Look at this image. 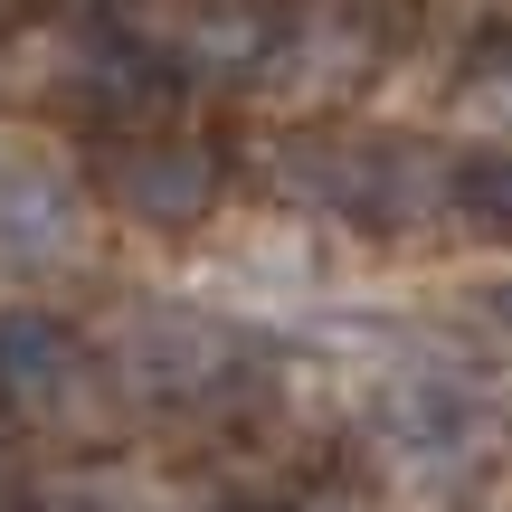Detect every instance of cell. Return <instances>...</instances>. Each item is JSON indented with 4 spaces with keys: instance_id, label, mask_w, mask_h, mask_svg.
<instances>
[{
    "instance_id": "6da1fadb",
    "label": "cell",
    "mask_w": 512,
    "mask_h": 512,
    "mask_svg": "<svg viewBox=\"0 0 512 512\" xmlns=\"http://www.w3.org/2000/svg\"><path fill=\"white\" fill-rule=\"evenodd\" d=\"M275 181L351 228H408L446 200V162L389 133H294L275 143Z\"/></svg>"
},
{
    "instance_id": "ba28073f",
    "label": "cell",
    "mask_w": 512,
    "mask_h": 512,
    "mask_svg": "<svg viewBox=\"0 0 512 512\" xmlns=\"http://www.w3.org/2000/svg\"><path fill=\"white\" fill-rule=\"evenodd\" d=\"M152 86H162V67H152L133 38H76V57H67V95L76 105L114 114V105H143Z\"/></svg>"
},
{
    "instance_id": "277c9868",
    "label": "cell",
    "mask_w": 512,
    "mask_h": 512,
    "mask_svg": "<svg viewBox=\"0 0 512 512\" xmlns=\"http://www.w3.org/2000/svg\"><path fill=\"white\" fill-rule=\"evenodd\" d=\"M370 76V29L342 10H304L275 29V57L256 67V86L275 95V105H332V95H351Z\"/></svg>"
},
{
    "instance_id": "5b68a950",
    "label": "cell",
    "mask_w": 512,
    "mask_h": 512,
    "mask_svg": "<svg viewBox=\"0 0 512 512\" xmlns=\"http://www.w3.org/2000/svg\"><path fill=\"white\" fill-rule=\"evenodd\" d=\"M95 389V351L76 342V323L57 313H0V399L38 408V418H67Z\"/></svg>"
},
{
    "instance_id": "7c38bea8",
    "label": "cell",
    "mask_w": 512,
    "mask_h": 512,
    "mask_svg": "<svg viewBox=\"0 0 512 512\" xmlns=\"http://www.w3.org/2000/svg\"><path fill=\"white\" fill-rule=\"evenodd\" d=\"M494 323H512V285H503V294H494Z\"/></svg>"
},
{
    "instance_id": "8fae6325",
    "label": "cell",
    "mask_w": 512,
    "mask_h": 512,
    "mask_svg": "<svg viewBox=\"0 0 512 512\" xmlns=\"http://www.w3.org/2000/svg\"><path fill=\"white\" fill-rule=\"evenodd\" d=\"M57 19H105V10H124V0H48Z\"/></svg>"
},
{
    "instance_id": "3957f363",
    "label": "cell",
    "mask_w": 512,
    "mask_h": 512,
    "mask_svg": "<svg viewBox=\"0 0 512 512\" xmlns=\"http://www.w3.org/2000/svg\"><path fill=\"white\" fill-rule=\"evenodd\" d=\"M114 370H124L143 399H200V389H219L228 370H238V342H228L209 313H190V304H143L124 323V342H114Z\"/></svg>"
},
{
    "instance_id": "8992f818",
    "label": "cell",
    "mask_w": 512,
    "mask_h": 512,
    "mask_svg": "<svg viewBox=\"0 0 512 512\" xmlns=\"http://www.w3.org/2000/svg\"><path fill=\"white\" fill-rule=\"evenodd\" d=\"M86 247V200L57 171H0V266H67Z\"/></svg>"
},
{
    "instance_id": "9c48e42d",
    "label": "cell",
    "mask_w": 512,
    "mask_h": 512,
    "mask_svg": "<svg viewBox=\"0 0 512 512\" xmlns=\"http://www.w3.org/2000/svg\"><path fill=\"white\" fill-rule=\"evenodd\" d=\"M446 209L484 238H512V152L484 143V152H456L446 162Z\"/></svg>"
},
{
    "instance_id": "30bf717a",
    "label": "cell",
    "mask_w": 512,
    "mask_h": 512,
    "mask_svg": "<svg viewBox=\"0 0 512 512\" xmlns=\"http://www.w3.org/2000/svg\"><path fill=\"white\" fill-rule=\"evenodd\" d=\"M465 114H475L484 133H512V48H494L475 76H465Z\"/></svg>"
},
{
    "instance_id": "52a82bcc",
    "label": "cell",
    "mask_w": 512,
    "mask_h": 512,
    "mask_svg": "<svg viewBox=\"0 0 512 512\" xmlns=\"http://www.w3.org/2000/svg\"><path fill=\"white\" fill-rule=\"evenodd\" d=\"M275 29L285 19H266L256 0H200L181 19V67L190 76H256L275 57Z\"/></svg>"
},
{
    "instance_id": "7a4b0ae2",
    "label": "cell",
    "mask_w": 512,
    "mask_h": 512,
    "mask_svg": "<svg viewBox=\"0 0 512 512\" xmlns=\"http://www.w3.org/2000/svg\"><path fill=\"white\" fill-rule=\"evenodd\" d=\"M105 200L143 228H200L219 209V152L190 133H143L105 152Z\"/></svg>"
}]
</instances>
